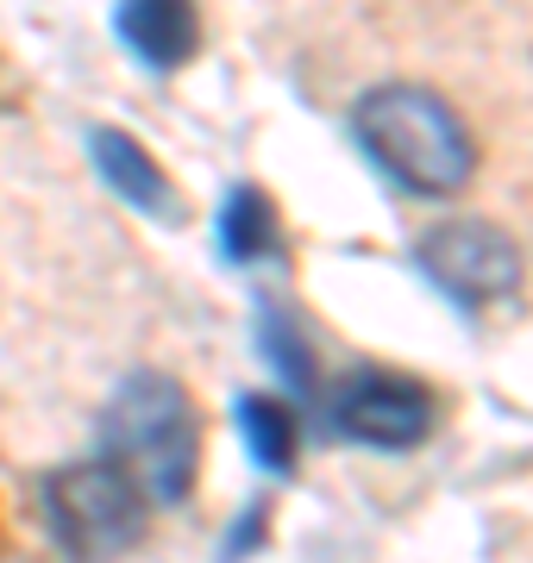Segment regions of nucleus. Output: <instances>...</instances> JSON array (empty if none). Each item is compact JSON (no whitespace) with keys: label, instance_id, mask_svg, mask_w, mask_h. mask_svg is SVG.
<instances>
[{"label":"nucleus","instance_id":"1","mask_svg":"<svg viewBox=\"0 0 533 563\" xmlns=\"http://www.w3.org/2000/svg\"><path fill=\"white\" fill-rule=\"evenodd\" d=\"M351 139H358V151L370 157L377 176H390L395 188L427 195V201L458 195L477 169V144L465 132V120L433 88H414V81H383V88L358 95Z\"/></svg>","mask_w":533,"mask_h":563},{"label":"nucleus","instance_id":"2","mask_svg":"<svg viewBox=\"0 0 533 563\" xmlns=\"http://www.w3.org/2000/svg\"><path fill=\"white\" fill-rule=\"evenodd\" d=\"M101 444L107 463L120 457V470L151 495L157 507H183L202 470V420L188 388L164 369H132L101 407Z\"/></svg>","mask_w":533,"mask_h":563},{"label":"nucleus","instance_id":"3","mask_svg":"<svg viewBox=\"0 0 533 563\" xmlns=\"http://www.w3.org/2000/svg\"><path fill=\"white\" fill-rule=\"evenodd\" d=\"M44 526L76 563H107L144 539V488L120 463H69L44 476Z\"/></svg>","mask_w":533,"mask_h":563},{"label":"nucleus","instance_id":"4","mask_svg":"<svg viewBox=\"0 0 533 563\" xmlns=\"http://www.w3.org/2000/svg\"><path fill=\"white\" fill-rule=\"evenodd\" d=\"M414 263H421V276H427L446 301L465 307V313L509 301L514 288H521V251H514V239L490 220L427 225V232L414 239Z\"/></svg>","mask_w":533,"mask_h":563},{"label":"nucleus","instance_id":"5","mask_svg":"<svg viewBox=\"0 0 533 563\" xmlns=\"http://www.w3.org/2000/svg\"><path fill=\"white\" fill-rule=\"evenodd\" d=\"M433 388L414 383V376H395V369H377V363H358L346 369V383L333 388L327 426L333 439L346 444H370V451H414V444L433 432Z\"/></svg>","mask_w":533,"mask_h":563},{"label":"nucleus","instance_id":"6","mask_svg":"<svg viewBox=\"0 0 533 563\" xmlns=\"http://www.w3.org/2000/svg\"><path fill=\"white\" fill-rule=\"evenodd\" d=\"M88 157H95V176H101L107 188L132 207V213H151V220H183L176 181L157 169V157H151L132 132H120V125H95V132H88Z\"/></svg>","mask_w":533,"mask_h":563},{"label":"nucleus","instance_id":"7","mask_svg":"<svg viewBox=\"0 0 533 563\" xmlns=\"http://www.w3.org/2000/svg\"><path fill=\"white\" fill-rule=\"evenodd\" d=\"M113 38H120L144 69L170 76V69H183V63L195 57L202 25H195V13L176 7V0H126V7H113Z\"/></svg>","mask_w":533,"mask_h":563},{"label":"nucleus","instance_id":"8","mask_svg":"<svg viewBox=\"0 0 533 563\" xmlns=\"http://www.w3.org/2000/svg\"><path fill=\"white\" fill-rule=\"evenodd\" d=\"M214 239H220L226 263H264L283 251V225H276V207L258 181H232L220 201V220H214Z\"/></svg>","mask_w":533,"mask_h":563},{"label":"nucleus","instance_id":"9","mask_svg":"<svg viewBox=\"0 0 533 563\" xmlns=\"http://www.w3.org/2000/svg\"><path fill=\"white\" fill-rule=\"evenodd\" d=\"M232 426L246 439V457L264 470V476H289L295 470V413L270 395H239L232 401Z\"/></svg>","mask_w":533,"mask_h":563},{"label":"nucleus","instance_id":"10","mask_svg":"<svg viewBox=\"0 0 533 563\" xmlns=\"http://www.w3.org/2000/svg\"><path fill=\"white\" fill-rule=\"evenodd\" d=\"M251 332H258V351H264L270 369H276L295 395H308V388H314V357H308V339H302L295 313H283L276 301H258Z\"/></svg>","mask_w":533,"mask_h":563}]
</instances>
